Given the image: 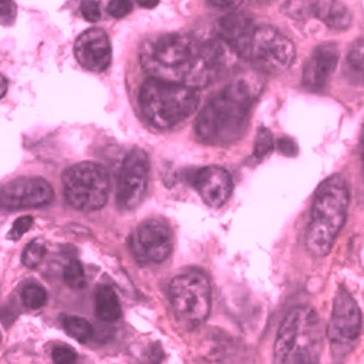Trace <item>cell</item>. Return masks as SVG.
Wrapping results in <instances>:
<instances>
[{
  "mask_svg": "<svg viewBox=\"0 0 364 364\" xmlns=\"http://www.w3.org/2000/svg\"><path fill=\"white\" fill-rule=\"evenodd\" d=\"M262 82L255 75L239 76L211 98L196 121L200 141L226 146L237 141L248 126L250 111L259 97Z\"/></svg>",
  "mask_w": 364,
  "mask_h": 364,
  "instance_id": "obj_2",
  "label": "cell"
},
{
  "mask_svg": "<svg viewBox=\"0 0 364 364\" xmlns=\"http://www.w3.org/2000/svg\"><path fill=\"white\" fill-rule=\"evenodd\" d=\"M361 162L364 166V129H363V136H361Z\"/></svg>",
  "mask_w": 364,
  "mask_h": 364,
  "instance_id": "obj_34",
  "label": "cell"
},
{
  "mask_svg": "<svg viewBox=\"0 0 364 364\" xmlns=\"http://www.w3.org/2000/svg\"><path fill=\"white\" fill-rule=\"evenodd\" d=\"M274 147V139L268 129L261 127L258 129L255 143H254V155L258 159H262L264 156L269 155V151Z\"/></svg>",
  "mask_w": 364,
  "mask_h": 364,
  "instance_id": "obj_24",
  "label": "cell"
},
{
  "mask_svg": "<svg viewBox=\"0 0 364 364\" xmlns=\"http://www.w3.org/2000/svg\"><path fill=\"white\" fill-rule=\"evenodd\" d=\"M172 232L158 219L143 222L130 236V250L141 264H161L172 252Z\"/></svg>",
  "mask_w": 364,
  "mask_h": 364,
  "instance_id": "obj_9",
  "label": "cell"
},
{
  "mask_svg": "<svg viewBox=\"0 0 364 364\" xmlns=\"http://www.w3.org/2000/svg\"><path fill=\"white\" fill-rule=\"evenodd\" d=\"M51 357L54 364H75V361L77 360L76 351L68 346H58L53 348Z\"/></svg>",
  "mask_w": 364,
  "mask_h": 364,
  "instance_id": "obj_27",
  "label": "cell"
},
{
  "mask_svg": "<svg viewBox=\"0 0 364 364\" xmlns=\"http://www.w3.org/2000/svg\"><path fill=\"white\" fill-rule=\"evenodd\" d=\"M63 279L65 283L76 290H80L86 286V276L82 264L77 259H72L63 271Z\"/></svg>",
  "mask_w": 364,
  "mask_h": 364,
  "instance_id": "obj_22",
  "label": "cell"
},
{
  "mask_svg": "<svg viewBox=\"0 0 364 364\" xmlns=\"http://www.w3.org/2000/svg\"><path fill=\"white\" fill-rule=\"evenodd\" d=\"M198 102L197 89L151 77L143 83L139 94L144 118L159 130H169L181 124L194 114Z\"/></svg>",
  "mask_w": 364,
  "mask_h": 364,
  "instance_id": "obj_4",
  "label": "cell"
},
{
  "mask_svg": "<svg viewBox=\"0 0 364 364\" xmlns=\"http://www.w3.org/2000/svg\"><path fill=\"white\" fill-rule=\"evenodd\" d=\"M6 90H8V80L2 73H0V100L5 97Z\"/></svg>",
  "mask_w": 364,
  "mask_h": 364,
  "instance_id": "obj_33",
  "label": "cell"
},
{
  "mask_svg": "<svg viewBox=\"0 0 364 364\" xmlns=\"http://www.w3.org/2000/svg\"><path fill=\"white\" fill-rule=\"evenodd\" d=\"M232 54L235 53L219 38L203 41L190 34L172 33L146 41L140 60L151 79L198 90L216 82L229 69Z\"/></svg>",
  "mask_w": 364,
  "mask_h": 364,
  "instance_id": "obj_1",
  "label": "cell"
},
{
  "mask_svg": "<svg viewBox=\"0 0 364 364\" xmlns=\"http://www.w3.org/2000/svg\"><path fill=\"white\" fill-rule=\"evenodd\" d=\"M210 207H222L230 197L233 182L230 173L220 166H205L196 169L188 179Z\"/></svg>",
  "mask_w": 364,
  "mask_h": 364,
  "instance_id": "obj_14",
  "label": "cell"
},
{
  "mask_svg": "<svg viewBox=\"0 0 364 364\" xmlns=\"http://www.w3.org/2000/svg\"><path fill=\"white\" fill-rule=\"evenodd\" d=\"M22 301L29 309H40L47 301V291L38 284H28L22 290Z\"/></svg>",
  "mask_w": 364,
  "mask_h": 364,
  "instance_id": "obj_23",
  "label": "cell"
},
{
  "mask_svg": "<svg viewBox=\"0 0 364 364\" xmlns=\"http://www.w3.org/2000/svg\"><path fill=\"white\" fill-rule=\"evenodd\" d=\"M107 11L112 18L119 19L127 16L133 11V4L132 0H111L107 6Z\"/></svg>",
  "mask_w": 364,
  "mask_h": 364,
  "instance_id": "obj_30",
  "label": "cell"
},
{
  "mask_svg": "<svg viewBox=\"0 0 364 364\" xmlns=\"http://www.w3.org/2000/svg\"><path fill=\"white\" fill-rule=\"evenodd\" d=\"M79 65L90 72H104L111 65V41L104 29L90 28L79 36L75 44Z\"/></svg>",
  "mask_w": 364,
  "mask_h": 364,
  "instance_id": "obj_13",
  "label": "cell"
},
{
  "mask_svg": "<svg viewBox=\"0 0 364 364\" xmlns=\"http://www.w3.org/2000/svg\"><path fill=\"white\" fill-rule=\"evenodd\" d=\"M44 257H46L44 242L40 239H36L33 242H29V244L25 247L21 259L26 268H36L40 265Z\"/></svg>",
  "mask_w": 364,
  "mask_h": 364,
  "instance_id": "obj_21",
  "label": "cell"
},
{
  "mask_svg": "<svg viewBox=\"0 0 364 364\" xmlns=\"http://www.w3.org/2000/svg\"><path fill=\"white\" fill-rule=\"evenodd\" d=\"M361 331V312L354 297L340 287L332 303L329 337L338 343L354 341Z\"/></svg>",
  "mask_w": 364,
  "mask_h": 364,
  "instance_id": "obj_12",
  "label": "cell"
},
{
  "mask_svg": "<svg viewBox=\"0 0 364 364\" xmlns=\"http://www.w3.org/2000/svg\"><path fill=\"white\" fill-rule=\"evenodd\" d=\"M294 44L277 28L269 25H257L244 55L259 72L269 75L286 72L294 62Z\"/></svg>",
  "mask_w": 364,
  "mask_h": 364,
  "instance_id": "obj_8",
  "label": "cell"
},
{
  "mask_svg": "<svg viewBox=\"0 0 364 364\" xmlns=\"http://www.w3.org/2000/svg\"><path fill=\"white\" fill-rule=\"evenodd\" d=\"M33 225H34V219L31 216H22V218L16 219L15 223L12 225V229L8 233V237L11 240L21 239L29 229L33 228Z\"/></svg>",
  "mask_w": 364,
  "mask_h": 364,
  "instance_id": "obj_29",
  "label": "cell"
},
{
  "mask_svg": "<svg viewBox=\"0 0 364 364\" xmlns=\"http://www.w3.org/2000/svg\"><path fill=\"white\" fill-rule=\"evenodd\" d=\"M340 62V48L337 44L326 43L318 46L303 68V86L314 92L325 89L332 73Z\"/></svg>",
  "mask_w": 364,
  "mask_h": 364,
  "instance_id": "obj_15",
  "label": "cell"
},
{
  "mask_svg": "<svg viewBox=\"0 0 364 364\" xmlns=\"http://www.w3.org/2000/svg\"><path fill=\"white\" fill-rule=\"evenodd\" d=\"M169 297L175 316L186 328L203 323L211 308V287L204 272L191 269L171 282Z\"/></svg>",
  "mask_w": 364,
  "mask_h": 364,
  "instance_id": "obj_6",
  "label": "cell"
},
{
  "mask_svg": "<svg viewBox=\"0 0 364 364\" xmlns=\"http://www.w3.org/2000/svg\"><path fill=\"white\" fill-rule=\"evenodd\" d=\"M16 4L14 0H0V25L11 26L16 19Z\"/></svg>",
  "mask_w": 364,
  "mask_h": 364,
  "instance_id": "obj_28",
  "label": "cell"
},
{
  "mask_svg": "<svg viewBox=\"0 0 364 364\" xmlns=\"http://www.w3.org/2000/svg\"><path fill=\"white\" fill-rule=\"evenodd\" d=\"M54 191L43 178H16L0 186V210L43 207L53 201Z\"/></svg>",
  "mask_w": 364,
  "mask_h": 364,
  "instance_id": "obj_11",
  "label": "cell"
},
{
  "mask_svg": "<svg viewBox=\"0 0 364 364\" xmlns=\"http://www.w3.org/2000/svg\"><path fill=\"white\" fill-rule=\"evenodd\" d=\"M242 0H208L210 5H213L216 8H222V9H233Z\"/></svg>",
  "mask_w": 364,
  "mask_h": 364,
  "instance_id": "obj_31",
  "label": "cell"
},
{
  "mask_svg": "<svg viewBox=\"0 0 364 364\" xmlns=\"http://www.w3.org/2000/svg\"><path fill=\"white\" fill-rule=\"evenodd\" d=\"M257 25L250 15L232 12L219 21L218 36L237 57L244 58Z\"/></svg>",
  "mask_w": 364,
  "mask_h": 364,
  "instance_id": "obj_16",
  "label": "cell"
},
{
  "mask_svg": "<svg viewBox=\"0 0 364 364\" xmlns=\"http://www.w3.org/2000/svg\"><path fill=\"white\" fill-rule=\"evenodd\" d=\"M63 326L72 338L80 343H86L92 338V333H94L92 325L80 316H65Z\"/></svg>",
  "mask_w": 364,
  "mask_h": 364,
  "instance_id": "obj_20",
  "label": "cell"
},
{
  "mask_svg": "<svg viewBox=\"0 0 364 364\" xmlns=\"http://www.w3.org/2000/svg\"><path fill=\"white\" fill-rule=\"evenodd\" d=\"M318 316L311 308H294L283 319L274 353L276 358L284 364H318L316 354Z\"/></svg>",
  "mask_w": 364,
  "mask_h": 364,
  "instance_id": "obj_5",
  "label": "cell"
},
{
  "mask_svg": "<svg viewBox=\"0 0 364 364\" xmlns=\"http://www.w3.org/2000/svg\"><path fill=\"white\" fill-rule=\"evenodd\" d=\"M149 182V156L143 149H133L119 172L117 200L121 208H137L146 194Z\"/></svg>",
  "mask_w": 364,
  "mask_h": 364,
  "instance_id": "obj_10",
  "label": "cell"
},
{
  "mask_svg": "<svg viewBox=\"0 0 364 364\" xmlns=\"http://www.w3.org/2000/svg\"><path fill=\"white\" fill-rule=\"evenodd\" d=\"M95 314L102 322H114L121 316L118 296L109 286H100L95 291Z\"/></svg>",
  "mask_w": 364,
  "mask_h": 364,
  "instance_id": "obj_18",
  "label": "cell"
},
{
  "mask_svg": "<svg viewBox=\"0 0 364 364\" xmlns=\"http://www.w3.org/2000/svg\"><path fill=\"white\" fill-rule=\"evenodd\" d=\"M284 11L290 18L308 19L312 16L311 0H287Z\"/></svg>",
  "mask_w": 364,
  "mask_h": 364,
  "instance_id": "obj_25",
  "label": "cell"
},
{
  "mask_svg": "<svg viewBox=\"0 0 364 364\" xmlns=\"http://www.w3.org/2000/svg\"><path fill=\"white\" fill-rule=\"evenodd\" d=\"M66 201L76 210L97 211L109 196L108 171L94 162H83L69 168L63 176Z\"/></svg>",
  "mask_w": 364,
  "mask_h": 364,
  "instance_id": "obj_7",
  "label": "cell"
},
{
  "mask_svg": "<svg viewBox=\"0 0 364 364\" xmlns=\"http://www.w3.org/2000/svg\"><path fill=\"white\" fill-rule=\"evenodd\" d=\"M80 14L87 22H98L101 19L100 0H82Z\"/></svg>",
  "mask_w": 364,
  "mask_h": 364,
  "instance_id": "obj_26",
  "label": "cell"
},
{
  "mask_svg": "<svg viewBox=\"0 0 364 364\" xmlns=\"http://www.w3.org/2000/svg\"><path fill=\"white\" fill-rule=\"evenodd\" d=\"M348 204L350 191L341 175H332L321 182L315 191L306 233V247L314 257L321 258L331 251L346 223Z\"/></svg>",
  "mask_w": 364,
  "mask_h": 364,
  "instance_id": "obj_3",
  "label": "cell"
},
{
  "mask_svg": "<svg viewBox=\"0 0 364 364\" xmlns=\"http://www.w3.org/2000/svg\"><path fill=\"white\" fill-rule=\"evenodd\" d=\"M312 16L333 31H346L353 22L350 9L341 0H311Z\"/></svg>",
  "mask_w": 364,
  "mask_h": 364,
  "instance_id": "obj_17",
  "label": "cell"
},
{
  "mask_svg": "<svg viewBox=\"0 0 364 364\" xmlns=\"http://www.w3.org/2000/svg\"><path fill=\"white\" fill-rule=\"evenodd\" d=\"M346 72L351 80L364 83V38L357 40L346 58Z\"/></svg>",
  "mask_w": 364,
  "mask_h": 364,
  "instance_id": "obj_19",
  "label": "cell"
},
{
  "mask_svg": "<svg viewBox=\"0 0 364 364\" xmlns=\"http://www.w3.org/2000/svg\"><path fill=\"white\" fill-rule=\"evenodd\" d=\"M255 2H258V4H265V2H269V0H255Z\"/></svg>",
  "mask_w": 364,
  "mask_h": 364,
  "instance_id": "obj_35",
  "label": "cell"
},
{
  "mask_svg": "<svg viewBox=\"0 0 364 364\" xmlns=\"http://www.w3.org/2000/svg\"><path fill=\"white\" fill-rule=\"evenodd\" d=\"M136 2L139 4L140 8L154 9V8H156L161 4V0H136Z\"/></svg>",
  "mask_w": 364,
  "mask_h": 364,
  "instance_id": "obj_32",
  "label": "cell"
}]
</instances>
